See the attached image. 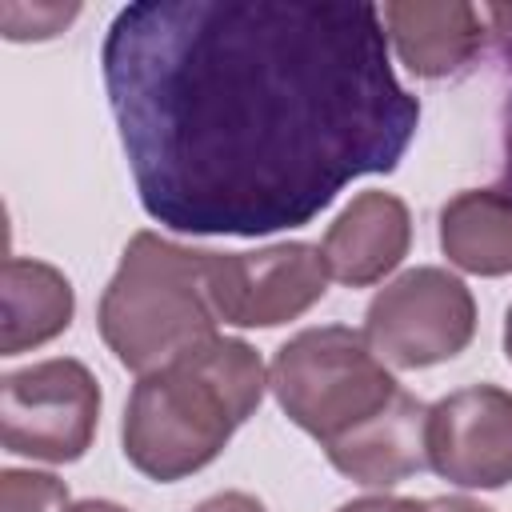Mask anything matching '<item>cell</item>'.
Segmentation results:
<instances>
[{"instance_id": "obj_5", "label": "cell", "mask_w": 512, "mask_h": 512, "mask_svg": "<svg viewBox=\"0 0 512 512\" xmlns=\"http://www.w3.org/2000/svg\"><path fill=\"white\" fill-rule=\"evenodd\" d=\"M476 336V300L444 268H408L364 312V340L392 368H432L460 356Z\"/></svg>"}, {"instance_id": "obj_14", "label": "cell", "mask_w": 512, "mask_h": 512, "mask_svg": "<svg viewBox=\"0 0 512 512\" xmlns=\"http://www.w3.org/2000/svg\"><path fill=\"white\" fill-rule=\"evenodd\" d=\"M0 512H68V488L52 472L4 468L0 472Z\"/></svg>"}, {"instance_id": "obj_10", "label": "cell", "mask_w": 512, "mask_h": 512, "mask_svg": "<svg viewBox=\"0 0 512 512\" xmlns=\"http://www.w3.org/2000/svg\"><path fill=\"white\" fill-rule=\"evenodd\" d=\"M380 20L404 68L424 80L460 72L484 40V12L464 0H400L384 4Z\"/></svg>"}, {"instance_id": "obj_11", "label": "cell", "mask_w": 512, "mask_h": 512, "mask_svg": "<svg viewBox=\"0 0 512 512\" xmlns=\"http://www.w3.org/2000/svg\"><path fill=\"white\" fill-rule=\"evenodd\" d=\"M324 452L348 480L364 488H392L428 468V404L400 388V396L376 420Z\"/></svg>"}, {"instance_id": "obj_17", "label": "cell", "mask_w": 512, "mask_h": 512, "mask_svg": "<svg viewBox=\"0 0 512 512\" xmlns=\"http://www.w3.org/2000/svg\"><path fill=\"white\" fill-rule=\"evenodd\" d=\"M192 512H268V508L248 492H216V496L200 500Z\"/></svg>"}, {"instance_id": "obj_13", "label": "cell", "mask_w": 512, "mask_h": 512, "mask_svg": "<svg viewBox=\"0 0 512 512\" xmlns=\"http://www.w3.org/2000/svg\"><path fill=\"white\" fill-rule=\"evenodd\" d=\"M440 248L472 276L512 272V192L464 188L440 208Z\"/></svg>"}, {"instance_id": "obj_15", "label": "cell", "mask_w": 512, "mask_h": 512, "mask_svg": "<svg viewBox=\"0 0 512 512\" xmlns=\"http://www.w3.org/2000/svg\"><path fill=\"white\" fill-rule=\"evenodd\" d=\"M76 4H4L0 20H4V36L8 40H48L60 28H68V20L76 16Z\"/></svg>"}, {"instance_id": "obj_12", "label": "cell", "mask_w": 512, "mask_h": 512, "mask_svg": "<svg viewBox=\"0 0 512 512\" xmlns=\"http://www.w3.org/2000/svg\"><path fill=\"white\" fill-rule=\"evenodd\" d=\"M76 312L72 284L60 268L28 256H8L4 264V332L0 352L16 356L56 340Z\"/></svg>"}, {"instance_id": "obj_4", "label": "cell", "mask_w": 512, "mask_h": 512, "mask_svg": "<svg viewBox=\"0 0 512 512\" xmlns=\"http://www.w3.org/2000/svg\"><path fill=\"white\" fill-rule=\"evenodd\" d=\"M268 388L284 416L320 440V448L340 444L400 396L396 376L364 332L344 324L304 328L284 340L272 356Z\"/></svg>"}, {"instance_id": "obj_8", "label": "cell", "mask_w": 512, "mask_h": 512, "mask_svg": "<svg viewBox=\"0 0 512 512\" xmlns=\"http://www.w3.org/2000/svg\"><path fill=\"white\" fill-rule=\"evenodd\" d=\"M428 468L456 488L512 484V392L468 384L428 408Z\"/></svg>"}, {"instance_id": "obj_3", "label": "cell", "mask_w": 512, "mask_h": 512, "mask_svg": "<svg viewBox=\"0 0 512 512\" xmlns=\"http://www.w3.org/2000/svg\"><path fill=\"white\" fill-rule=\"evenodd\" d=\"M208 252L136 232L100 296L96 324L108 352L136 376L216 336V308L204 284Z\"/></svg>"}, {"instance_id": "obj_2", "label": "cell", "mask_w": 512, "mask_h": 512, "mask_svg": "<svg viewBox=\"0 0 512 512\" xmlns=\"http://www.w3.org/2000/svg\"><path fill=\"white\" fill-rule=\"evenodd\" d=\"M264 392L260 352L240 336L216 332L136 380L120 424L124 456L148 480H184L224 452Z\"/></svg>"}, {"instance_id": "obj_19", "label": "cell", "mask_w": 512, "mask_h": 512, "mask_svg": "<svg viewBox=\"0 0 512 512\" xmlns=\"http://www.w3.org/2000/svg\"><path fill=\"white\" fill-rule=\"evenodd\" d=\"M68 512H128V508L112 500H80V504H68Z\"/></svg>"}, {"instance_id": "obj_21", "label": "cell", "mask_w": 512, "mask_h": 512, "mask_svg": "<svg viewBox=\"0 0 512 512\" xmlns=\"http://www.w3.org/2000/svg\"><path fill=\"white\" fill-rule=\"evenodd\" d=\"M504 356L512 360V304H508V312H504Z\"/></svg>"}, {"instance_id": "obj_18", "label": "cell", "mask_w": 512, "mask_h": 512, "mask_svg": "<svg viewBox=\"0 0 512 512\" xmlns=\"http://www.w3.org/2000/svg\"><path fill=\"white\" fill-rule=\"evenodd\" d=\"M484 16H492L500 24V32L512 36V8H488ZM508 160H512V124H508ZM508 176H512V164H508Z\"/></svg>"}, {"instance_id": "obj_16", "label": "cell", "mask_w": 512, "mask_h": 512, "mask_svg": "<svg viewBox=\"0 0 512 512\" xmlns=\"http://www.w3.org/2000/svg\"><path fill=\"white\" fill-rule=\"evenodd\" d=\"M336 512H444L440 500H408V496H360Z\"/></svg>"}, {"instance_id": "obj_7", "label": "cell", "mask_w": 512, "mask_h": 512, "mask_svg": "<svg viewBox=\"0 0 512 512\" xmlns=\"http://www.w3.org/2000/svg\"><path fill=\"white\" fill-rule=\"evenodd\" d=\"M320 244L284 240L256 252H208L204 284L216 316L236 328H276L304 316L328 292Z\"/></svg>"}, {"instance_id": "obj_6", "label": "cell", "mask_w": 512, "mask_h": 512, "mask_svg": "<svg viewBox=\"0 0 512 512\" xmlns=\"http://www.w3.org/2000/svg\"><path fill=\"white\" fill-rule=\"evenodd\" d=\"M96 424L100 384L72 356H52L0 380V440L16 456L72 464L92 448Z\"/></svg>"}, {"instance_id": "obj_1", "label": "cell", "mask_w": 512, "mask_h": 512, "mask_svg": "<svg viewBox=\"0 0 512 512\" xmlns=\"http://www.w3.org/2000/svg\"><path fill=\"white\" fill-rule=\"evenodd\" d=\"M100 64L136 196L172 232L304 228L420 128L376 4L140 0Z\"/></svg>"}, {"instance_id": "obj_20", "label": "cell", "mask_w": 512, "mask_h": 512, "mask_svg": "<svg viewBox=\"0 0 512 512\" xmlns=\"http://www.w3.org/2000/svg\"><path fill=\"white\" fill-rule=\"evenodd\" d=\"M440 508H444V512H492V508H484V504H476V500H460V496L440 500Z\"/></svg>"}, {"instance_id": "obj_9", "label": "cell", "mask_w": 512, "mask_h": 512, "mask_svg": "<svg viewBox=\"0 0 512 512\" xmlns=\"http://www.w3.org/2000/svg\"><path fill=\"white\" fill-rule=\"evenodd\" d=\"M412 244L408 204L392 192H360L324 232V264L348 288H368L384 280Z\"/></svg>"}]
</instances>
